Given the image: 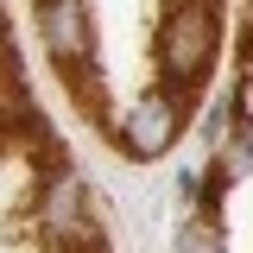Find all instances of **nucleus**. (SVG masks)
I'll return each mask as SVG.
<instances>
[{"mask_svg":"<svg viewBox=\"0 0 253 253\" xmlns=\"http://www.w3.org/2000/svg\"><path fill=\"white\" fill-rule=\"evenodd\" d=\"M13 108H26V70L13 57V38L0 26V114H13Z\"/></svg>","mask_w":253,"mask_h":253,"instance_id":"nucleus-5","label":"nucleus"},{"mask_svg":"<svg viewBox=\"0 0 253 253\" xmlns=\"http://www.w3.org/2000/svg\"><path fill=\"white\" fill-rule=\"evenodd\" d=\"M177 133H184V108H177L171 89L158 83V89H146L139 101H133V114H126V126L114 133V146H121L126 158H139V165H152V158H165L171 146H177Z\"/></svg>","mask_w":253,"mask_h":253,"instance_id":"nucleus-2","label":"nucleus"},{"mask_svg":"<svg viewBox=\"0 0 253 253\" xmlns=\"http://www.w3.org/2000/svg\"><path fill=\"white\" fill-rule=\"evenodd\" d=\"M44 196H38V228H44V234H51V247H57V241H70V234H76V228H83V203H89V184H83V171H76V165H70V171H57V177H44Z\"/></svg>","mask_w":253,"mask_h":253,"instance_id":"nucleus-3","label":"nucleus"},{"mask_svg":"<svg viewBox=\"0 0 253 253\" xmlns=\"http://www.w3.org/2000/svg\"><path fill=\"white\" fill-rule=\"evenodd\" d=\"M215 0H165V19H158V63H165V89L171 101L190 114V101L203 89L209 63H215L221 26H215Z\"/></svg>","mask_w":253,"mask_h":253,"instance_id":"nucleus-1","label":"nucleus"},{"mask_svg":"<svg viewBox=\"0 0 253 253\" xmlns=\"http://www.w3.org/2000/svg\"><path fill=\"white\" fill-rule=\"evenodd\" d=\"M63 83H70V95H76V108L89 114V121H108V89H101V70L89 63H76V70H63Z\"/></svg>","mask_w":253,"mask_h":253,"instance_id":"nucleus-4","label":"nucleus"},{"mask_svg":"<svg viewBox=\"0 0 253 253\" xmlns=\"http://www.w3.org/2000/svg\"><path fill=\"white\" fill-rule=\"evenodd\" d=\"M221 126H234V95L209 108V126H203V133H209V139H221Z\"/></svg>","mask_w":253,"mask_h":253,"instance_id":"nucleus-7","label":"nucleus"},{"mask_svg":"<svg viewBox=\"0 0 253 253\" xmlns=\"http://www.w3.org/2000/svg\"><path fill=\"white\" fill-rule=\"evenodd\" d=\"M177 253H221V221L196 209V215L177 228Z\"/></svg>","mask_w":253,"mask_h":253,"instance_id":"nucleus-6","label":"nucleus"}]
</instances>
